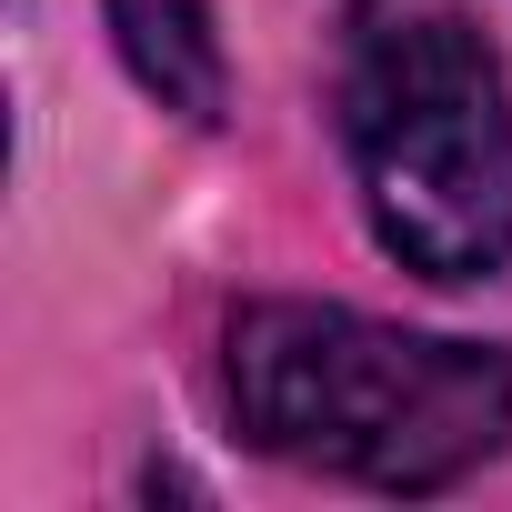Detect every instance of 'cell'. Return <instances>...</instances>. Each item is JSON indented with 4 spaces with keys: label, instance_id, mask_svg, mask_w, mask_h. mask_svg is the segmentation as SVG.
Segmentation results:
<instances>
[{
    "label": "cell",
    "instance_id": "obj_1",
    "mask_svg": "<svg viewBox=\"0 0 512 512\" xmlns=\"http://www.w3.org/2000/svg\"><path fill=\"white\" fill-rule=\"evenodd\" d=\"M231 422L332 482L442 492L512 442V362L342 302H251L231 312Z\"/></svg>",
    "mask_w": 512,
    "mask_h": 512
},
{
    "label": "cell",
    "instance_id": "obj_2",
    "mask_svg": "<svg viewBox=\"0 0 512 512\" xmlns=\"http://www.w3.org/2000/svg\"><path fill=\"white\" fill-rule=\"evenodd\" d=\"M342 141L402 272L482 282L512 262V101L492 41L452 0H352Z\"/></svg>",
    "mask_w": 512,
    "mask_h": 512
},
{
    "label": "cell",
    "instance_id": "obj_3",
    "mask_svg": "<svg viewBox=\"0 0 512 512\" xmlns=\"http://www.w3.org/2000/svg\"><path fill=\"white\" fill-rule=\"evenodd\" d=\"M111 41L131 61V81L181 111V121H221L231 111V71H221V31H211V0H111Z\"/></svg>",
    "mask_w": 512,
    "mask_h": 512
}]
</instances>
